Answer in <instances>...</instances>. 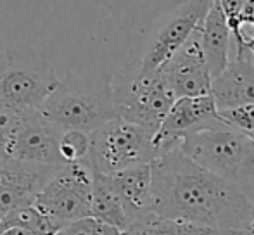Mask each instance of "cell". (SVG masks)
<instances>
[{"label": "cell", "instance_id": "obj_2", "mask_svg": "<svg viewBox=\"0 0 254 235\" xmlns=\"http://www.w3.org/2000/svg\"><path fill=\"white\" fill-rule=\"evenodd\" d=\"M180 149L254 202V138L249 133L221 121L187 135Z\"/></svg>", "mask_w": 254, "mask_h": 235}, {"label": "cell", "instance_id": "obj_5", "mask_svg": "<svg viewBox=\"0 0 254 235\" xmlns=\"http://www.w3.org/2000/svg\"><path fill=\"white\" fill-rule=\"evenodd\" d=\"M154 138L156 131L114 118L92 133V168L104 175H114L135 166L151 165L157 158Z\"/></svg>", "mask_w": 254, "mask_h": 235}, {"label": "cell", "instance_id": "obj_17", "mask_svg": "<svg viewBox=\"0 0 254 235\" xmlns=\"http://www.w3.org/2000/svg\"><path fill=\"white\" fill-rule=\"evenodd\" d=\"M121 235H232V232L204 229V227L168 220L151 213L145 218L131 223Z\"/></svg>", "mask_w": 254, "mask_h": 235}, {"label": "cell", "instance_id": "obj_19", "mask_svg": "<svg viewBox=\"0 0 254 235\" xmlns=\"http://www.w3.org/2000/svg\"><path fill=\"white\" fill-rule=\"evenodd\" d=\"M9 225L19 227V229H24L35 235H54L57 232V229L52 225L51 220L40 209L35 208V204L30 206V208L21 209L17 215H14L9 220Z\"/></svg>", "mask_w": 254, "mask_h": 235}, {"label": "cell", "instance_id": "obj_7", "mask_svg": "<svg viewBox=\"0 0 254 235\" xmlns=\"http://www.w3.org/2000/svg\"><path fill=\"white\" fill-rule=\"evenodd\" d=\"M94 168L87 163L66 165L40 190L35 208L40 209L57 230L74 220L92 216Z\"/></svg>", "mask_w": 254, "mask_h": 235}, {"label": "cell", "instance_id": "obj_18", "mask_svg": "<svg viewBox=\"0 0 254 235\" xmlns=\"http://www.w3.org/2000/svg\"><path fill=\"white\" fill-rule=\"evenodd\" d=\"M59 151L66 165L87 163L90 165L92 156V133L81 130H64L61 135ZM92 166V165H90Z\"/></svg>", "mask_w": 254, "mask_h": 235}, {"label": "cell", "instance_id": "obj_12", "mask_svg": "<svg viewBox=\"0 0 254 235\" xmlns=\"http://www.w3.org/2000/svg\"><path fill=\"white\" fill-rule=\"evenodd\" d=\"M159 73L177 99L211 94L213 78L204 54L201 28L192 33L184 47L178 49L177 54L161 67Z\"/></svg>", "mask_w": 254, "mask_h": 235}, {"label": "cell", "instance_id": "obj_10", "mask_svg": "<svg viewBox=\"0 0 254 235\" xmlns=\"http://www.w3.org/2000/svg\"><path fill=\"white\" fill-rule=\"evenodd\" d=\"M218 123H221V119L218 118V106L211 94L177 99L154 138L157 158L180 147L187 135Z\"/></svg>", "mask_w": 254, "mask_h": 235}, {"label": "cell", "instance_id": "obj_6", "mask_svg": "<svg viewBox=\"0 0 254 235\" xmlns=\"http://www.w3.org/2000/svg\"><path fill=\"white\" fill-rule=\"evenodd\" d=\"M116 116L149 130H159L161 123L177 101L159 71L151 73L140 67L111 74Z\"/></svg>", "mask_w": 254, "mask_h": 235}, {"label": "cell", "instance_id": "obj_23", "mask_svg": "<svg viewBox=\"0 0 254 235\" xmlns=\"http://www.w3.org/2000/svg\"><path fill=\"white\" fill-rule=\"evenodd\" d=\"M9 115H10V113L0 111V138H2L3 128H5V124H7V119H9Z\"/></svg>", "mask_w": 254, "mask_h": 235}, {"label": "cell", "instance_id": "obj_22", "mask_svg": "<svg viewBox=\"0 0 254 235\" xmlns=\"http://www.w3.org/2000/svg\"><path fill=\"white\" fill-rule=\"evenodd\" d=\"M232 235H254V206L251 213H249V216L244 220V223L237 230H234Z\"/></svg>", "mask_w": 254, "mask_h": 235}, {"label": "cell", "instance_id": "obj_16", "mask_svg": "<svg viewBox=\"0 0 254 235\" xmlns=\"http://www.w3.org/2000/svg\"><path fill=\"white\" fill-rule=\"evenodd\" d=\"M92 216L118 229L121 234L131 225L123 202L114 188L109 175L95 172L92 190Z\"/></svg>", "mask_w": 254, "mask_h": 235}, {"label": "cell", "instance_id": "obj_14", "mask_svg": "<svg viewBox=\"0 0 254 235\" xmlns=\"http://www.w3.org/2000/svg\"><path fill=\"white\" fill-rule=\"evenodd\" d=\"M130 223L152 213V165H140L109 175Z\"/></svg>", "mask_w": 254, "mask_h": 235}, {"label": "cell", "instance_id": "obj_11", "mask_svg": "<svg viewBox=\"0 0 254 235\" xmlns=\"http://www.w3.org/2000/svg\"><path fill=\"white\" fill-rule=\"evenodd\" d=\"M61 168L31 165L9 158L0 170V218L9 223L21 209L33 206L40 190Z\"/></svg>", "mask_w": 254, "mask_h": 235}, {"label": "cell", "instance_id": "obj_4", "mask_svg": "<svg viewBox=\"0 0 254 235\" xmlns=\"http://www.w3.org/2000/svg\"><path fill=\"white\" fill-rule=\"evenodd\" d=\"M47 56L31 45L0 47V106L12 115L37 113L59 85Z\"/></svg>", "mask_w": 254, "mask_h": 235}, {"label": "cell", "instance_id": "obj_20", "mask_svg": "<svg viewBox=\"0 0 254 235\" xmlns=\"http://www.w3.org/2000/svg\"><path fill=\"white\" fill-rule=\"evenodd\" d=\"M54 235H121V232L95 216H85L63 225Z\"/></svg>", "mask_w": 254, "mask_h": 235}, {"label": "cell", "instance_id": "obj_24", "mask_svg": "<svg viewBox=\"0 0 254 235\" xmlns=\"http://www.w3.org/2000/svg\"><path fill=\"white\" fill-rule=\"evenodd\" d=\"M9 158H10V156L7 154V151L2 147V145H0V170H2L3 165H5V163L9 161Z\"/></svg>", "mask_w": 254, "mask_h": 235}, {"label": "cell", "instance_id": "obj_25", "mask_svg": "<svg viewBox=\"0 0 254 235\" xmlns=\"http://www.w3.org/2000/svg\"><path fill=\"white\" fill-rule=\"evenodd\" d=\"M10 229V225L5 222V220H2L0 218V235H5L7 234V230Z\"/></svg>", "mask_w": 254, "mask_h": 235}, {"label": "cell", "instance_id": "obj_13", "mask_svg": "<svg viewBox=\"0 0 254 235\" xmlns=\"http://www.w3.org/2000/svg\"><path fill=\"white\" fill-rule=\"evenodd\" d=\"M211 95L218 111L254 102V59L246 47H235L228 66L213 78Z\"/></svg>", "mask_w": 254, "mask_h": 235}, {"label": "cell", "instance_id": "obj_8", "mask_svg": "<svg viewBox=\"0 0 254 235\" xmlns=\"http://www.w3.org/2000/svg\"><path fill=\"white\" fill-rule=\"evenodd\" d=\"M64 130L57 128L49 119L37 113L9 115L3 128L0 145L14 159L40 166H66L59 151L61 135Z\"/></svg>", "mask_w": 254, "mask_h": 235}, {"label": "cell", "instance_id": "obj_15", "mask_svg": "<svg viewBox=\"0 0 254 235\" xmlns=\"http://www.w3.org/2000/svg\"><path fill=\"white\" fill-rule=\"evenodd\" d=\"M202 47L209 66L211 78H216L230 62V47L234 44L230 23L220 0H213L201 26Z\"/></svg>", "mask_w": 254, "mask_h": 235}, {"label": "cell", "instance_id": "obj_21", "mask_svg": "<svg viewBox=\"0 0 254 235\" xmlns=\"http://www.w3.org/2000/svg\"><path fill=\"white\" fill-rule=\"evenodd\" d=\"M218 118L235 130L246 131L249 135L254 133V102L230 109H221V111H218Z\"/></svg>", "mask_w": 254, "mask_h": 235}, {"label": "cell", "instance_id": "obj_3", "mask_svg": "<svg viewBox=\"0 0 254 235\" xmlns=\"http://www.w3.org/2000/svg\"><path fill=\"white\" fill-rule=\"evenodd\" d=\"M40 115L61 130H81L94 133L114 119L111 74L76 76L67 74L40 108Z\"/></svg>", "mask_w": 254, "mask_h": 235}, {"label": "cell", "instance_id": "obj_26", "mask_svg": "<svg viewBox=\"0 0 254 235\" xmlns=\"http://www.w3.org/2000/svg\"><path fill=\"white\" fill-rule=\"evenodd\" d=\"M235 47H237V45H235ZM242 47H246V49H248V51H249V52H251L253 59H254V40H251V42H248V44H246V45H242Z\"/></svg>", "mask_w": 254, "mask_h": 235}, {"label": "cell", "instance_id": "obj_9", "mask_svg": "<svg viewBox=\"0 0 254 235\" xmlns=\"http://www.w3.org/2000/svg\"><path fill=\"white\" fill-rule=\"evenodd\" d=\"M213 0H185L149 40L138 67L156 73L168 62L180 47L199 30Z\"/></svg>", "mask_w": 254, "mask_h": 235}, {"label": "cell", "instance_id": "obj_27", "mask_svg": "<svg viewBox=\"0 0 254 235\" xmlns=\"http://www.w3.org/2000/svg\"><path fill=\"white\" fill-rule=\"evenodd\" d=\"M0 111H3V109H2V106H0ZM7 113V111H5Z\"/></svg>", "mask_w": 254, "mask_h": 235}, {"label": "cell", "instance_id": "obj_1", "mask_svg": "<svg viewBox=\"0 0 254 235\" xmlns=\"http://www.w3.org/2000/svg\"><path fill=\"white\" fill-rule=\"evenodd\" d=\"M152 165V213L204 229L234 232L254 202L227 180L190 159L180 147Z\"/></svg>", "mask_w": 254, "mask_h": 235}, {"label": "cell", "instance_id": "obj_28", "mask_svg": "<svg viewBox=\"0 0 254 235\" xmlns=\"http://www.w3.org/2000/svg\"><path fill=\"white\" fill-rule=\"evenodd\" d=\"M251 137H253V138H254V133H253V135H251Z\"/></svg>", "mask_w": 254, "mask_h": 235}]
</instances>
